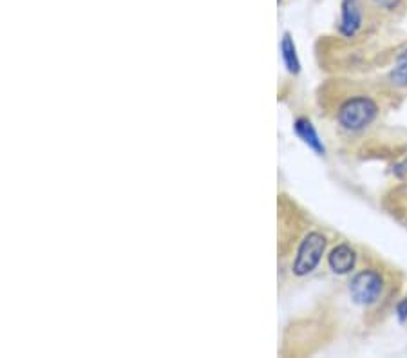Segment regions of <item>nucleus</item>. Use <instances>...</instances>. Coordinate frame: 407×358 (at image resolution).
<instances>
[{
	"mask_svg": "<svg viewBox=\"0 0 407 358\" xmlns=\"http://www.w3.org/2000/svg\"><path fill=\"white\" fill-rule=\"evenodd\" d=\"M379 116V105L367 96H355L340 105L337 120L342 129L350 133H359L369 127Z\"/></svg>",
	"mask_w": 407,
	"mask_h": 358,
	"instance_id": "f257e3e1",
	"label": "nucleus"
},
{
	"mask_svg": "<svg viewBox=\"0 0 407 358\" xmlns=\"http://www.w3.org/2000/svg\"><path fill=\"white\" fill-rule=\"evenodd\" d=\"M324 250H326V237L318 232H311L306 237L303 239L301 246L297 250V255H295L294 261V274L297 277H304V275L311 274L318 266L320 259L324 255Z\"/></svg>",
	"mask_w": 407,
	"mask_h": 358,
	"instance_id": "f03ea898",
	"label": "nucleus"
},
{
	"mask_svg": "<svg viewBox=\"0 0 407 358\" xmlns=\"http://www.w3.org/2000/svg\"><path fill=\"white\" fill-rule=\"evenodd\" d=\"M384 290V279L377 270H362L351 279L350 293L353 302L360 306H371L380 298Z\"/></svg>",
	"mask_w": 407,
	"mask_h": 358,
	"instance_id": "7ed1b4c3",
	"label": "nucleus"
},
{
	"mask_svg": "<svg viewBox=\"0 0 407 358\" xmlns=\"http://www.w3.org/2000/svg\"><path fill=\"white\" fill-rule=\"evenodd\" d=\"M362 28V6L359 0H344L342 18H340V35L353 38Z\"/></svg>",
	"mask_w": 407,
	"mask_h": 358,
	"instance_id": "20e7f679",
	"label": "nucleus"
},
{
	"mask_svg": "<svg viewBox=\"0 0 407 358\" xmlns=\"http://www.w3.org/2000/svg\"><path fill=\"white\" fill-rule=\"evenodd\" d=\"M355 250L347 245L335 246V248L331 250V254L328 255V264H330V268L335 274L339 275L350 274V272L353 270V266H355Z\"/></svg>",
	"mask_w": 407,
	"mask_h": 358,
	"instance_id": "39448f33",
	"label": "nucleus"
},
{
	"mask_svg": "<svg viewBox=\"0 0 407 358\" xmlns=\"http://www.w3.org/2000/svg\"><path fill=\"white\" fill-rule=\"evenodd\" d=\"M295 133H297L299 138H301V140H303L310 149H313L317 154L323 156V154L326 152L323 141H320V138H318L317 130H315V127L311 125L310 120H306V118H299V120L295 121Z\"/></svg>",
	"mask_w": 407,
	"mask_h": 358,
	"instance_id": "423d86ee",
	"label": "nucleus"
},
{
	"mask_svg": "<svg viewBox=\"0 0 407 358\" xmlns=\"http://www.w3.org/2000/svg\"><path fill=\"white\" fill-rule=\"evenodd\" d=\"M281 51H282V60L286 64L288 71H290L291 74H297L299 71H301V62H299L297 49H295L294 40H291V37L288 33L284 35V38H282Z\"/></svg>",
	"mask_w": 407,
	"mask_h": 358,
	"instance_id": "0eeeda50",
	"label": "nucleus"
},
{
	"mask_svg": "<svg viewBox=\"0 0 407 358\" xmlns=\"http://www.w3.org/2000/svg\"><path fill=\"white\" fill-rule=\"evenodd\" d=\"M389 82L395 87H407V62H398V65L389 73Z\"/></svg>",
	"mask_w": 407,
	"mask_h": 358,
	"instance_id": "6e6552de",
	"label": "nucleus"
},
{
	"mask_svg": "<svg viewBox=\"0 0 407 358\" xmlns=\"http://www.w3.org/2000/svg\"><path fill=\"white\" fill-rule=\"evenodd\" d=\"M373 4L379 9H384V11H393L402 4V0H373Z\"/></svg>",
	"mask_w": 407,
	"mask_h": 358,
	"instance_id": "1a4fd4ad",
	"label": "nucleus"
},
{
	"mask_svg": "<svg viewBox=\"0 0 407 358\" xmlns=\"http://www.w3.org/2000/svg\"><path fill=\"white\" fill-rule=\"evenodd\" d=\"M396 315H398L400 322H403L407 318V297L398 304V308H396Z\"/></svg>",
	"mask_w": 407,
	"mask_h": 358,
	"instance_id": "9d476101",
	"label": "nucleus"
},
{
	"mask_svg": "<svg viewBox=\"0 0 407 358\" xmlns=\"http://www.w3.org/2000/svg\"><path fill=\"white\" fill-rule=\"evenodd\" d=\"M393 172H395L396 177L406 176V174H407V157L403 161H400L398 165H395V170H393Z\"/></svg>",
	"mask_w": 407,
	"mask_h": 358,
	"instance_id": "9b49d317",
	"label": "nucleus"
},
{
	"mask_svg": "<svg viewBox=\"0 0 407 358\" xmlns=\"http://www.w3.org/2000/svg\"><path fill=\"white\" fill-rule=\"evenodd\" d=\"M396 60H398V62H407V49H406V51L400 52L398 58H396Z\"/></svg>",
	"mask_w": 407,
	"mask_h": 358,
	"instance_id": "f8f14e48",
	"label": "nucleus"
}]
</instances>
